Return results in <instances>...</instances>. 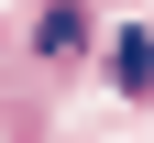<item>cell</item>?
<instances>
[{
	"instance_id": "6da1fadb",
	"label": "cell",
	"mask_w": 154,
	"mask_h": 143,
	"mask_svg": "<svg viewBox=\"0 0 154 143\" xmlns=\"http://www.w3.org/2000/svg\"><path fill=\"white\" fill-rule=\"evenodd\" d=\"M77 44H88V0H44V11H33V55H44V66H66Z\"/></svg>"
},
{
	"instance_id": "7a4b0ae2",
	"label": "cell",
	"mask_w": 154,
	"mask_h": 143,
	"mask_svg": "<svg viewBox=\"0 0 154 143\" xmlns=\"http://www.w3.org/2000/svg\"><path fill=\"white\" fill-rule=\"evenodd\" d=\"M110 77L143 99V88H154V33H121V44H110Z\"/></svg>"
}]
</instances>
